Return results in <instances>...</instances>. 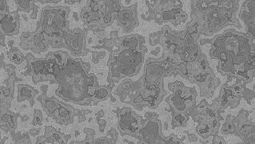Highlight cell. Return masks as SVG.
Returning <instances> with one entry per match:
<instances>
[{"label":"cell","mask_w":255,"mask_h":144,"mask_svg":"<svg viewBox=\"0 0 255 144\" xmlns=\"http://www.w3.org/2000/svg\"><path fill=\"white\" fill-rule=\"evenodd\" d=\"M210 55L215 59L217 69L229 75L251 81L255 75V38L247 33L229 30L215 37Z\"/></svg>","instance_id":"1"},{"label":"cell","mask_w":255,"mask_h":144,"mask_svg":"<svg viewBox=\"0 0 255 144\" xmlns=\"http://www.w3.org/2000/svg\"><path fill=\"white\" fill-rule=\"evenodd\" d=\"M51 76L59 85L57 96L63 100L80 105L96 104L94 97L100 86L95 75L88 73L81 59L69 56L63 65L55 63Z\"/></svg>","instance_id":"2"},{"label":"cell","mask_w":255,"mask_h":144,"mask_svg":"<svg viewBox=\"0 0 255 144\" xmlns=\"http://www.w3.org/2000/svg\"><path fill=\"white\" fill-rule=\"evenodd\" d=\"M241 0H192L191 21L199 35H212L228 26L241 28L236 14Z\"/></svg>","instance_id":"3"},{"label":"cell","mask_w":255,"mask_h":144,"mask_svg":"<svg viewBox=\"0 0 255 144\" xmlns=\"http://www.w3.org/2000/svg\"><path fill=\"white\" fill-rule=\"evenodd\" d=\"M199 35L193 21L182 31H174L168 26H165L161 33V42L164 50L162 59L169 62L174 70L179 64L194 61L202 53L198 42Z\"/></svg>","instance_id":"4"},{"label":"cell","mask_w":255,"mask_h":144,"mask_svg":"<svg viewBox=\"0 0 255 144\" xmlns=\"http://www.w3.org/2000/svg\"><path fill=\"white\" fill-rule=\"evenodd\" d=\"M174 67L166 59H150L146 62L137 96L132 100L136 107L155 108L164 96L163 79Z\"/></svg>","instance_id":"5"},{"label":"cell","mask_w":255,"mask_h":144,"mask_svg":"<svg viewBox=\"0 0 255 144\" xmlns=\"http://www.w3.org/2000/svg\"><path fill=\"white\" fill-rule=\"evenodd\" d=\"M109 75L108 81L116 83L120 79L133 77L139 72L146 54L145 46L138 48H128L110 40Z\"/></svg>","instance_id":"6"},{"label":"cell","mask_w":255,"mask_h":144,"mask_svg":"<svg viewBox=\"0 0 255 144\" xmlns=\"http://www.w3.org/2000/svg\"><path fill=\"white\" fill-rule=\"evenodd\" d=\"M169 88L171 95L166 102L172 112V128H185L196 106V90L186 87L178 81L170 83Z\"/></svg>","instance_id":"7"},{"label":"cell","mask_w":255,"mask_h":144,"mask_svg":"<svg viewBox=\"0 0 255 144\" xmlns=\"http://www.w3.org/2000/svg\"><path fill=\"white\" fill-rule=\"evenodd\" d=\"M175 70H178L182 77L188 79L190 83L199 86L201 96L203 97H211L219 85V79L213 72L207 57L203 53L194 61L177 66Z\"/></svg>","instance_id":"8"},{"label":"cell","mask_w":255,"mask_h":144,"mask_svg":"<svg viewBox=\"0 0 255 144\" xmlns=\"http://www.w3.org/2000/svg\"><path fill=\"white\" fill-rule=\"evenodd\" d=\"M70 8L67 6H47L42 10L39 29L45 35L63 37L69 31Z\"/></svg>","instance_id":"9"},{"label":"cell","mask_w":255,"mask_h":144,"mask_svg":"<svg viewBox=\"0 0 255 144\" xmlns=\"http://www.w3.org/2000/svg\"><path fill=\"white\" fill-rule=\"evenodd\" d=\"M219 112L215 106L209 105L203 101L199 106H195L190 116L198 123L196 132L201 137L207 139L218 134L219 128Z\"/></svg>","instance_id":"10"},{"label":"cell","mask_w":255,"mask_h":144,"mask_svg":"<svg viewBox=\"0 0 255 144\" xmlns=\"http://www.w3.org/2000/svg\"><path fill=\"white\" fill-rule=\"evenodd\" d=\"M136 137H139L142 142L146 144H179V140L174 136L166 139L162 136L161 121L157 118H152L148 120L145 125L138 131Z\"/></svg>","instance_id":"11"},{"label":"cell","mask_w":255,"mask_h":144,"mask_svg":"<svg viewBox=\"0 0 255 144\" xmlns=\"http://www.w3.org/2000/svg\"><path fill=\"white\" fill-rule=\"evenodd\" d=\"M42 104L46 113H47L57 124L62 125H68L73 123V108L65 105L60 102L53 100L51 98H43Z\"/></svg>","instance_id":"12"},{"label":"cell","mask_w":255,"mask_h":144,"mask_svg":"<svg viewBox=\"0 0 255 144\" xmlns=\"http://www.w3.org/2000/svg\"><path fill=\"white\" fill-rule=\"evenodd\" d=\"M142 125V118L130 108H123L118 113V128L123 136H137Z\"/></svg>","instance_id":"13"},{"label":"cell","mask_w":255,"mask_h":144,"mask_svg":"<svg viewBox=\"0 0 255 144\" xmlns=\"http://www.w3.org/2000/svg\"><path fill=\"white\" fill-rule=\"evenodd\" d=\"M243 91L244 90H243L241 83H238V84L232 86H223V88L221 90L220 97L213 105L215 106V108L219 113H221L223 110H225L229 106L235 108V106L238 105L240 101V99L243 96Z\"/></svg>","instance_id":"14"},{"label":"cell","mask_w":255,"mask_h":144,"mask_svg":"<svg viewBox=\"0 0 255 144\" xmlns=\"http://www.w3.org/2000/svg\"><path fill=\"white\" fill-rule=\"evenodd\" d=\"M118 25L124 33L131 32L138 26L137 17V3L130 6H122L116 15Z\"/></svg>","instance_id":"15"},{"label":"cell","mask_w":255,"mask_h":144,"mask_svg":"<svg viewBox=\"0 0 255 144\" xmlns=\"http://www.w3.org/2000/svg\"><path fill=\"white\" fill-rule=\"evenodd\" d=\"M86 35L87 31L85 30H69L63 36L65 40L66 48L68 49L75 56L85 55Z\"/></svg>","instance_id":"16"},{"label":"cell","mask_w":255,"mask_h":144,"mask_svg":"<svg viewBox=\"0 0 255 144\" xmlns=\"http://www.w3.org/2000/svg\"><path fill=\"white\" fill-rule=\"evenodd\" d=\"M244 111L239 114V118L236 123L235 134L241 137L243 143L254 144L255 143V124L249 122L247 120Z\"/></svg>","instance_id":"17"},{"label":"cell","mask_w":255,"mask_h":144,"mask_svg":"<svg viewBox=\"0 0 255 144\" xmlns=\"http://www.w3.org/2000/svg\"><path fill=\"white\" fill-rule=\"evenodd\" d=\"M255 0H246L243 2L239 17L245 24L248 35L255 38Z\"/></svg>","instance_id":"18"},{"label":"cell","mask_w":255,"mask_h":144,"mask_svg":"<svg viewBox=\"0 0 255 144\" xmlns=\"http://www.w3.org/2000/svg\"><path fill=\"white\" fill-rule=\"evenodd\" d=\"M19 27L18 17L17 14H8L0 22V31L6 35L17 34Z\"/></svg>","instance_id":"19"},{"label":"cell","mask_w":255,"mask_h":144,"mask_svg":"<svg viewBox=\"0 0 255 144\" xmlns=\"http://www.w3.org/2000/svg\"><path fill=\"white\" fill-rule=\"evenodd\" d=\"M18 8L21 10L28 11L35 2H41L43 3H58L63 0H15Z\"/></svg>","instance_id":"20"},{"label":"cell","mask_w":255,"mask_h":144,"mask_svg":"<svg viewBox=\"0 0 255 144\" xmlns=\"http://www.w3.org/2000/svg\"><path fill=\"white\" fill-rule=\"evenodd\" d=\"M38 92L30 88L29 86L19 85L18 86V98L19 100H23L25 99H32Z\"/></svg>","instance_id":"21"},{"label":"cell","mask_w":255,"mask_h":144,"mask_svg":"<svg viewBox=\"0 0 255 144\" xmlns=\"http://www.w3.org/2000/svg\"><path fill=\"white\" fill-rule=\"evenodd\" d=\"M222 133L224 135H235V126L232 116H227L226 122L222 128Z\"/></svg>","instance_id":"22"},{"label":"cell","mask_w":255,"mask_h":144,"mask_svg":"<svg viewBox=\"0 0 255 144\" xmlns=\"http://www.w3.org/2000/svg\"><path fill=\"white\" fill-rule=\"evenodd\" d=\"M8 14L6 0H0V22Z\"/></svg>","instance_id":"23"},{"label":"cell","mask_w":255,"mask_h":144,"mask_svg":"<svg viewBox=\"0 0 255 144\" xmlns=\"http://www.w3.org/2000/svg\"><path fill=\"white\" fill-rule=\"evenodd\" d=\"M10 59L14 62V63H20L22 61V59H23V56L19 52H13L10 55Z\"/></svg>","instance_id":"24"},{"label":"cell","mask_w":255,"mask_h":144,"mask_svg":"<svg viewBox=\"0 0 255 144\" xmlns=\"http://www.w3.org/2000/svg\"><path fill=\"white\" fill-rule=\"evenodd\" d=\"M42 120H43V116H42V113H41L39 111H35V119H34V121H33V124L34 125H38V124H40L41 122H42Z\"/></svg>","instance_id":"25"},{"label":"cell","mask_w":255,"mask_h":144,"mask_svg":"<svg viewBox=\"0 0 255 144\" xmlns=\"http://www.w3.org/2000/svg\"><path fill=\"white\" fill-rule=\"evenodd\" d=\"M82 0H65V2H67V3H70V4H74V3H76V2H80Z\"/></svg>","instance_id":"26"},{"label":"cell","mask_w":255,"mask_h":144,"mask_svg":"<svg viewBox=\"0 0 255 144\" xmlns=\"http://www.w3.org/2000/svg\"><path fill=\"white\" fill-rule=\"evenodd\" d=\"M131 1H133V0H125L126 3H127V4H129Z\"/></svg>","instance_id":"27"}]
</instances>
